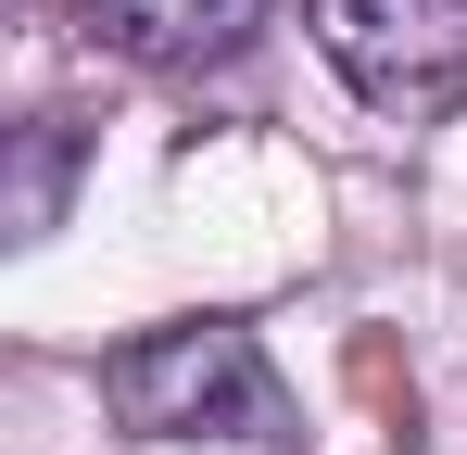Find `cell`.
<instances>
[{
	"label": "cell",
	"mask_w": 467,
	"mask_h": 455,
	"mask_svg": "<svg viewBox=\"0 0 467 455\" xmlns=\"http://www.w3.org/2000/svg\"><path fill=\"white\" fill-rule=\"evenodd\" d=\"M101 405H114V430H140V443H253V455H291V392L265 367V342L240 329V316H164L140 342H114L101 354Z\"/></svg>",
	"instance_id": "cell-1"
},
{
	"label": "cell",
	"mask_w": 467,
	"mask_h": 455,
	"mask_svg": "<svg viewBox=\"0 0 467 455\" xmlns=\"http://www.w3.org/2000/svg\"><path fill=\"white\" fill-rule=\"evenodd\" d=\"M304 38L391 127L467 114V0H304Z\"/></svg>",
	"instance_id": "cell-2"
},
{
	"label": "cell",
	"mask_w": 467,
	"mask_h": 455,
	"mask_svg": "<svg viewBox=\"0 0 467 455\" xmlns=\"http://www.w3.org/2000/svg\"><path fill=\"white\" fill-rule=\"evenodd\" d=\"M77 13H88L101 51H127L152 76H202V64H228L240 38L265 26V0H77Z\"/></svg>",
	"instance_id": "cell-3"
},
{
	"label": "cell",
	"mask_w": 467,
	"mask_h": 455,
	"mask_svg": "<svg viewBox=\"0 0 467 455\" xmlns=\"http://www.w3.org/2000/svg\"><path fill=\"white\" fill-rule=\"evenodd\" d=\"M64 190H77V127H26L13 140V240H51Z\"/></svg>",
	"instance_id": "cell-4"
}]
</instances>
